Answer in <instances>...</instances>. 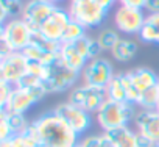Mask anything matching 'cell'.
Wrapping results in <instances>:
<instances>
[{
    "instance_id": "obj_28",
    "label": "cell",
    "mask_w": 159,
    "mask_h": 147,
    "mask_svg": "<svg viewBox=\"0 0 159 147\" xmlns=\"http://www.w3.org/2000/svg\"><path fill=\"white\" fill-rule=\"evenodd\" d=\"M122 74V82H123V86H125V92H126V100L137 105L139 102V97H140V92L136 89V86L133 85L129 75H128V72H120Z\"/></svg>"
},
{
    "instance_id": "obj_16",
    "label": "cell",
    "mask_w": 159,
    "mask_h": 147,
    "mask_svg": "<svg viewBox=\"0 0 159 147\" xmlns=\"http://www.w3.org/2000/svg\"><path fill=\"white\" fill-rule=\"evenodd\" d=\"M128 75H129L133 85L136 86V89H137L140 94H142L145 89H148V88H151V86H154V85L159 83V75H157L154 70L148 69V67L133 69V70L128 72Z\"/></svg>"
},
{
    "instance_id": "obj_43",
    "label": "cell",
    "mask_w": 159,
    "mask_h": 147,
    "mask_svg": "<svg viewBox=\"0 0 159 147\" xmlns=\"http://www.w3.org/2000/svg\"><path fill=\"white\" fill-rule=\"evenodd\" d=\"M154 147H159V144H156V145H154Z\"/></svg>"
},
{
    "instance_id": "obj_23",
    "label": "cell",
    "mask_w": 159,
    "mask_h": 147,
    "mask_svg": "<svg viewBox=\"0 0 159 147\" xmlns=\"http://www.w3.org/2000/svg\"><path fill=\"white\" fill-rule=\"evenodd\" d=\"M3 110V108H2ZM5 113H7V121H8V125H10V128H11V131H13V136H20V135H24L27 130H28V127H30V121L25 117V114H20V113H8L7 110H5Z\"/></svg>"
},
{
    "instance_id": "obj_30",
    "label": "cell",
    "mask_w": 159,
    "mask_h": 147,
    "mask_svg": "<svg viewBox=\"0 0 159 147\" xmlns=\"http://www.w3.org/2000/svg\"><path fill=\"white\" fill-rule=\"evenodd\" d=\"M42 85H44V82L41 78H38V77H34V75H31V74L27 72L16 86H19V88H39Z\"/></svg>"
},
{
    "instance_id": "obj_41",
    "label": "cell",
    "mask_w": 159,
    "mask_h": 147,
    "mask_svg": "<svg viewBox=\"0 0 159 147\" xmlns=\"http://www.w3.org/2000/svg\"><path fill=\"white\" fill-rule=\"evenodd\" d=\"M33 147H47V145H44V144H36V145H33Z\"/></svg>"
},
{
    "instance_id": "obj_37",
    "label": "cell",
    "mask_w": 159,
    "mask_h": 147,
    "mask_svg": "<svg viewBox=\"0 0 159 147\" xmlns=\"http://www.w3.org/2000/svg\"><path fill=\"white\" fill-rule=\"evenodd\" d=\"M154 145L156 144L151 142L148 138H145V136H142V135L137 133V147H154Z\"/></svg>"
},
{
    "instance_id": "obj_39",
    "label": "cell",
    "mask_w": 159,
    "mask_h": 147,
    "mask_svg": "<svg viewBox=\"0 0 159 147\" xmlns=\"http://www.w3.org/2000/svg\"><path fill=\"white\" fill-rule=\"evenodd\" d=\"M0 147H14L13 138H10V139H7V141H0Z\"/></svg>"
},
{
    "instance_id": "obj_38",
    "label": "cell",
    "mask_w": 159,
    "mask_h": 147,
    "mask_svg": "<svg viewBox=\"0 0 159 147\" xmlns=\"http://www.w3.org/2000/svg\"><path fill=\"white\" fill-rule=\"evenodd\" d=\"M95 2L103 8V10H106V11H109L111 8H112V5L117 2V0H95Z\"/></svg>"
},
{
    "instance_id": "obj_44",
    "label": "cell",
    "mask_w": 159,
    "mask_h": 147,
    "mask_svg": "<svg viewBox=\"0 0 159 147\" xmlns=\"http://www.w3.org/2000/svg\"><path fill=\"white\" fill-rule=\"evenodd\" d=\"M157 110H159V107H157Z\"/></svg>"
},
{
    "instance_id": "obj_15",
    "label": "cell",
    "mask_w": 159,
    "mask_h": 147,
    "mask_svg": "<svg viewBox=\"0 0 159 147\" xmlns=\"http://www.w3.org/2000/svg\"><path fill=\"white\" fill-rule=\"evenodd\" d=\"M58 61L61 64H64L67 69L75 70V72H83V69L88 64V59L80 53L75 45L70 44H61L59 53H58Z\"/></svg>"
},
{
    "instance_id": "obj_2",
    "label": "cell",
    "mask_w": 159,
    "mask_h": 147,
    "mask_svg": "<svg viewBox=\"0 0 159 147\" xmlns=\"http://www.w3.org/2000/svg\"><path fill=\"white\" fill-rule=\"evenodd\" d=\"M137 110L139 107L131 102H117L106 99L95 113V119L103 131H111L114 128L126 127L129 121H134Z\"/></svg>"
},
{
    "instance_id": "obj_36",
    "label": "cell",
    "mask_w": 159,
    "mask_h": 147,
    "mask_svg": "<svg viewBox=\"0 0 159 147\" xmlns=\"http://www.w3.org/2000/svg\"><path fill=\"white\" fill-rule=\"evenodd\" d=\"M145 10L148 11V14L159 13V0H147L145 2Z\"/></svg>"
},
{
    "instance_id": "obj_4",
    "label": "cell",
    "mask_w": 159,
    "mask_h": 147,
    "mask_svg": "<svg viewBox=\"0 0 159 147\" xmlns=\"http://www.w3.org/2000/svg\"><path fill=\"white\" fill-rule=\"evenodd\" d=\"M70 19L81 24L86 30L102 25L108 11L103 10L95 0H70L67 8Z\"/></svg>"
},
{
    "instance_id": "obj_40",
    "label": "cell",
    "mask_w": 159,
    "mask_h": 147,
    "mask_svg": "<svg viewBox=\"0 0 159 147\" xmlns=\"http://www.w3.org/2000/svg\"><path fill=\"white\" fill-rule=\"evenodd\" d=\"M48 2H52V3L56 5V3H59V2H64V0H48Z\"/></svg>"
},
{
    "instance_id": "obj_20",
    "label": "cell",
    "mask_w": 159,
    "mask_h": 147,
    "mask_svg": "<svg viewBox=\"0 0 159 147\" xmlns=\"http://www.w3.org/2000/svg\"><path fill=\"white\" fill-rule=\"evenodd\" d=\"M22 53L25 55V58L28 61H34V63L42 64V66H50L55 61H58V53H50V52L41 50L39 47H36L33 44H28L22 50Z\"/></svg>"
},
{
    "instance_id": "obj_33",
    "label": "cell",
    "mask_w": 159,
    "mask_h": 147,
    "mask_svg": "<svg viewBox=\"0 0 159 147\" xmlns=\"http://www.w3.org/2000/svg\"><path fill=\"white\" fill-rule=\"evenodd\" d=\"M28 74L38 77V78H44V74H45V66L39 64V63H34V61H28Z\"/></svg>"
},
{
    "instance_id": "obj_32",
    "label": "cell",
    "mask_w": 159,
    "mask_h": 147,
    "mask_svg": "<svg viewBox=\"0 0 159 147\" xmlns=\"http://www.w3.org/2000/svg\"><path fill=\"white\" fill-rule=\"evenodd\" d=\"M102 142H103V133L89 135V136H86L80 141V144L83 147H102Z\"/></svg>"
},
{
    "instance_id": "obj_35",
    "label": "cell",
    "mask_w": 159,
    "mask_h": 147,
    "mask_svg": "<svg viewBox=\"0 0 159 147\" xmlns=\"http://www.w3.org/2000/svg\"><path fill=\"white\" fill-rule=\"evenodd\" d=\"M13 144H14V147H33V144H31L24 135H20V136H13Z\"/></svg>"
},
{
    "instance_id": "obj_42",
    "label": "cell",
    "mask_w": 159,
    "mask_h": 147,
    "mask_svg": "<svg viewBox=\"0 0 159 147\" xmlns=\"http://www.w3.org/2000/svg\"><path fill=\"white\" fill-rule=\"evenodd\" d=\"M75 147H83V145H81V144H80V142H78V144H76Z\"/></svg>"
},
{
    "instance_id": "obj_14",
    "label": "cell",
    "mask_w": 159,
    "mask_h": 147,
    "mask_svg": "<svg viewBox=\"0 0 159 147\" xmlns=\"http://www.w3.org/2000/svg\"><path fill=\"white\" fill-rule=\"evenodd\" d=\"M70 14L67 10H62V8H56L53 11V14L39 27V33L44 35L47 39L50 41H55V42H61V38H62V33H64V28L67 27V24L70 22Z\"/></svg>"
},
{
    "instance_id": "obj_31",
    "label": "cell",
    "mask_w": 159,
    "mask_h": 147,
    "mask_svg": "<svg viewBox=\"0 0 159 147\" xmlns=\"http://www.w3.org/2000/svg\"><path fill=\"white\" fill-rule=\"evenodd\" d=\"M14 86L3 82V80H0V108H5L7 102L10 100L11 97V92H13Z\"/></svg>"
},
{
    "instance_id": "obj_17",
    "label": "cell",
    "mask_w": 159,
    "mask_h": 147,
    "mask_svg": "<svg viewBox=\"0 0 159 147\" xmlns=\"http://www.w3.org/2000/svg\"><path fill=\"white\" fill-rule=\"evenodd\" d=\"M105 133L114 142L116 147H137V131H134L128 125L114 128V130L105 131Z\"/></svg>"
},
{
    "instance_id": "obj_8",
    "label": "cell",
    "mask_w": 159,
    "mask_h": 147,
    "mask_svg": "<svg viewBox=\"0 0 159 147\" xmlns=\"http://www.w3.org/2000/svg\"><path fill=\"white\" fill-rule=\"evenodd\" d=\"M116 75L114 67L111 64L109 59L106 58H94L89 59L86 67L81 72V78L86 85L89 86H95V88H106L108 83L111 82V78Z\"/></svg>"
},
{
    "instance_id": "obj_29",
    "label": "cell",
    "mask_w": 159,
    "mask_h": 147,
    "mask_svg": "<svg viewBox=\"0 0 159 147\" xmlns=\"http://www.w3.org/2000/svg\"><path fill=\"white\" fill-rule=\"evenodd\" d=\"M10 138H13V131L8 125L7 113L5 110H0V141H7Z\"/></svg>"
},
{
    "instance_id": "obj_18",
    "label": "cell",
    "mask_w": 159,
    "mask_h": 147,
    "mask_svg": "<svg viewBox=\"0 0 159 147\" xmlns=\"http://www.w3.org/2000/svg\"><path fill=\"white\" fill-rule=\"evenodd\" d=\"M139 38L142 42L159 45V13L147 14L145 24L139 31Z\"/></svg>"
},
{
    "instance_id": "obj_27",
    "label": "cell",
    "mask_w": 159,
    "mask_h": 147,
    "mask_svg": "<svg viewBox=\"0 0 159 147\" xmlns=\"http://www.w3.org/2000/svg\"><path fill=\"white\" fill-rule=\"evenodd\" d=\"M30 44H33V45L39 47L41 50L50 52V53H59V49H61V42L50 41V39H47L44 35H41L39 31H33Z\"/></svg>"
},
{
    "instance_id": "obj_34",
    "label": "cell",
    "mask_w": 159,
    "mask_h": 147,
    "mask_svg": "<svg viewBox=\"0 0 159 147\" xmlns=\"http://www.w3.org/2000/svg\"><path fill=\"white\" fill-rule=\"evenodd\" d=\"M117 2L120 5H123V7H129V8H136V10H143L147 0H117Z\"/></svg>"
},
{
    "instance_id": "obj_24",
    "label": "cell",
    "mask_w": 159,
    "mask_h": 147,
    "mask_svg": "<svg viewBox=\"0 0 159 147\" xmlns=\"http://www.w3.org/2000/svg\"><path fill=\"white\" fill-rule=\"evenodd\" d=\"M137 107L143 108V110H157V107H159V83L145 89L140 94Z\"/></svg>"
},
{
    "instance_id": "obj_3",
    "label": "cell",
    "mask_w": 159,
    "mask_h": 147,
    "mask_svg": "<svg viewBox=\"0 0 159 147\" xmlns=\"http://www.w3.org/2000/svg\"><path fill=\"white\" fill-rule=\"evenodd\" d=\"M33 30L22 19H8L0 28V42L11 52H22L31 41Z\"/></svg>"
},
{
    "instance_id": "obj_12",
    "label": "cell",
    "mask_w": 159,
    "mask_h": 147,
    "mask_svg": "<svg viewBox=\"0 0 159 147\" xmlns=\"http://www.w3.org/2000/svg\"><path fill=\"white\" fill-rule=\"evenodd\" d=\"M58 5L48 2V0H28L24 5L22 19L30 25L33 31H38L39 27L53 14Z\"/></svg>"
},
{
    "instance_id": "obj_1",
    "label": "cell",
    "mask_w": 159,
    "mask_h": 147,
    "mask_svg": "<svg viewBox=\"0 0 159 147\" xmlns=\"http://www.w3.org/2000/svg\"><path fill=\"white\" fill-rule=\"evenodd\" d=\"M33 125L36 128L39 144L47 147H75L80 142V135H76L72 127L53 110L34 119Z\"/></svg>"
},
{
    "instance_id": "obj_21",
    "label": "cell",
    "mask_w": 159,
    "mask_h": 147,
    "mask_svg": "<svg viewBox=\"0 0 159 147\" xmlns=\"http://www.w3.org/2000/svg\"><path fill=\"white\" fill-rule=\"evenodd\" d=\"M24 5L22 0H0V22L5 24L8 19L22 17Z\"/></svg>"
},
{
    "instance_id": "obj_10",
    "label": "cell",
    "mask_w": 159,
    "mask_h": 147,
    "mask_svg": "<svg viewBox=\"0 0 159 147\" xmlns=\"http://www.w3.org/2000/svg\"><path fill=\"white\" fill-rule=\"evenodd\" d=\"M53 111L61 116L70 127L72 130L76 133V135H83L89 130L91 124H92V117H91V113L84 111L83 108L80 107H75L72 105L70 102H62V103H58Z\"/></svg>"
},
{
    "instance_id": "obj_6",
    "label": "cell",
    "mask_w": 159,
    "mask_h": 147,
    "mask_svg": "<svg viewBox=\"0 0 159 147\" xmlns=\"http://www.w3.org/2000/svg\"><path fill=\"white\" fill-rule=\"evenodd\" d=\"M108 99L106 91L103 88H95V86H89L86 83L75 86L70 94H69V100L72 105L83 108L88 113H97L98 108L103 105V102Z\"/></svg>"
},
{
    "instance_id": "obj_26",
    "label": "cell",
    "mask_w": 159,
    "mask_h": 147,
    "mask_svg": "<svg viewBox=\"0 0 159 147\" xmlns=\"http://www.w3.org/2000/svg\"><path fill=\"white\" fill-rule=\"evenodd\" d=\"M119 33H120L119 30L108 28V30H103V31L98 35L97 41H98V44L102 45L103 52H111V50H112V49L117 45V42L122 39Z\"/></svg>"
},
{
    "instance_id": "obj_11",
    "label": "cell",
    "mask_w": 159,
    "mask_h": 147,
    "mask_svg": "<svg viewBox=\"0 0 159 147\" xmlns=\"http://www.w3.org/2000/svg\"><path fill=\"white\" fill-rule=\"evenodd\" d=\"M145 17L147 16L143 14L142 10H136V8H129L123 5H120L114 11L116 28L125 35H139V31L142 30L145 24Z\"/></svg>"
},
{
    "instance_id": "obj_19",
    "label": "cell",
    "mask_w": 159,
    "mask_h": 147,
    "mask_svg": "<svg viewBox=\"0 0 159 147\" xmlns=\"http://www.w3.org/2000/svg\"><path fill=\"white\" fill-rule=\"evenodd\" d=\"M136 53H137V44L134 41L125 39V38H122L117 42V45L111 50L112 58L116 61H119V63H128V61H131L136 56Z\"/></svg>"
},
{
    "instance_id": "obj_13",
    "label": "cell",
    "mask_w": 159,
    "mask_h": 147,
    "mask_svg": "<svg viewBox=\"0 0 159 147\" xmlns=\"http://www.w3.org/2000/svg\"><path fill=\"white\" fill-rule=\"evenodd\" d=\"M133 122L139 135L148 138L154 144H159V110L139 108Z\"/></svg>"
},
{
    "instance_id": "obj_22",
    "label": "cell",
    "mask_w": 159,
    "mask_h": 147,
    "mask_svg": "<svg viewBox=\"0 0 159 147\" xmlns=\"http://www.w3.org/2000/svg\"><path fill=\"white\" fill-rule=\"evenodd\" d=\"M108 99L117 100V102H128L126 100V92H125V86L122 82V74H116V75L111 78V82L108 83V86L105 88Z\"/></svg>"
},
{
    "instance_id": "obj_9",
    "label": "cell",
    "mask_w": 159,
    "mask_h": 147,
    "mask_svg": "<svg viewBox=\"0 0 159 147\" xmlns=\"http://www.w3.org/2000/svg\"><path fill=\"white\" fill-rule=\"evenodd\" d=\"M28 72V59L22 52H10L0 56V80L16 86Z\"/></svg>"
},
{
    "instance_id": "obj_5",
    "label": "cell",
    "mask_w": 159,
    "mask_h": 147,
    "mask_svg": "<svg viewBox=\"0 0 159 147\" xmlns=\"http://www.w3.org/2000/svg\"><path fill=\"white\" fill-rule=\"evenodd\" d=\"M80 77H81V72L70 70L59 61H55L53 64L45 66V74L42 82L48 94H58L73 88Z\"/></svg>"
},
{
    "instance_id": "obj_7",
    "label": "cell",
    "mask_w": 159,
    "mask_h": 147,
    "mask_svg": "<svg viewBox=\"0 0 159 147\" xmlns=\"http://www.w3.org/2000/svg\"><path fill=\"white\" fill-rule=\"evenodd\" d=\"M47 94H48V91L44 85L39 86V88H19V86H14V89L11 92V97L7 102L3 110H7L8 113L25 114L33 105L41 102Z\"/></svg>"
},
{
    "instance_id": "obj_25",
    "label": "cell",
    "mask_w": 159,
    "mask_h": 147,
    "mask_svg": "<svg viewBox=\"0 0 159 147\" xmlns=\"http://www.w3.org/2000/svg\"><path fill=\"white\" fill-rule=\"evenodd\" d=\"M86 35V28L78 24L75 21H70L67 24V27L64 28V33H62V38H61V44H70V42H75L78 41L80 38H83Z\"/></svg>"
}]
</instances>
